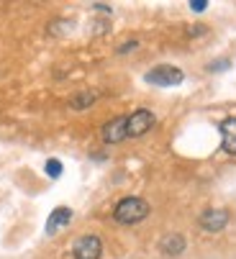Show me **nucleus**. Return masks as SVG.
<instances>
[{
  "label": "nucleus",
  "mask_w": 236,
  "mask_h": 259,
  "mask_svg": "<svg viewBox=\"0 0 236 259\" xmlns=\"http://www.w3.org/2000/svg\"><path fill=\"white\" fill-rule=\"evenodd\" d=\"M151 126H154V113H151V110H146V108H139V110H134V113L126 118V136L129 139H139Z\"/></svg>",
  "instance_id": "7ed1b4c3"
},
{
  "label": "nucleus",
  "mask_w": 236,
  "mask_h": 259,
  "mask_svg": "<svg viewBox=\"0 0 236 259\" xmlns=\"http://www.w3.org/2000/svg\"><path fill=\"white\" fill-rule=\"evenodd\" d=\"M95 11H100V13H110V6H100V3H95Z\"/></svg>",
  "instance_id": "f3484780"
},
{
  "label": "nucleus",
  "mask_w": 236,
  "mask_h": 259,
  "mask_svg": "<svg viewBox=\"0 0 236 259\" xmlns=\"http://www.w3.org/2000/svg\"><path fill=\"white\" fill-rule=\"evenodd\" d=\"M149 203L141 200V198H124L121 203L115 205L113 210V218L118 221V224L124 226H131V224H139V221H144L149 215Z\"/></svg>",
  "instance_id": "f257e3e1"
},
{
  "label": "nucleus",
  "mask_w": 236,
  "mask_h": 259,
  "mask_svg": "<svg viewBox=\"0 0 236 259\" xmlns=\"http://www.w3.org/2000/svg\"><path fill=\"white\" fill-rule=\"evenodd\" d=\"M226 224H228V210H223V208H211L201 215V229H206L211 234L226 229Z\"/></svg>",
  "instance_id": "423d86ee"
},
{
  "label": "nucleus",
  "mask_w": 236,
  "mask_h": 259,
  "mask_svg": "<svg viewBox=\"0 0 236 259\" xmlns=\"http://www.w3.org/2000/svg\"><path fill=\"white\" fill-rule=\"evenodd\" d=\"M228 67H231V59H216V62L208 64V72H223Z\"/></svg>",
  "instance_id": "f8f14e48"
},
{
  "label": "nucleus",
  "mask_w": 236,
  "mask_h": 259,
  "mask_svg": "<svg viewBox=\"0 0 236 259\" xmlns=\"http://www.w3.org/2000/svg\"><path fill=\"white\" fill-rule=\"evenodd\" d=\"M190 8H192L195 13H203V11L208 8V0H190Z\"/></svg>",
  "instance_id": "ddd939ff"
},
{
  "label": "nucleus",
  "mask_w": 236,
  "mask_h": 259,
  "mask_svg": "<svg viewBox=\"0 0 236 259\" xmlns=\"http://www.w3.org/2000/svg\"><path fill=\"white\" fill-rule=\"evenodd\" d=\"M95 100H98V93H93V90H88V93H77V95L69 100V108H74V110H85V108H90Z\"/></svg>",
  "instance_id": "9d476101"
},
{
  "label": "nucleus",
  "mask_w": 236,
  "mask_h": 259,
  "mask_svg": "<svg viewBox=\"0 0 236 259\" xmlns=\"http://www.w3.org/2000/svg\"><path fill=\"white\" fill-rule=\"evenodd\" d=\"M185 246H187V241H185V236H180V234H170V236H165L162 244H160V249H162L165 256H180V254L185 251Z\"/></svg>",
  "instance_id": "1a4fd4ad"
},
{
  "label": "nucleus",
  "mask_w": 236,
  "mask_h": 259,
  "mask_svg": "<svg viewBox=\"0 0 236 259\" xmlns=\"http://www.w3.org/2000/svg\"><path fill=\"white\" fill-rule=\"evenodd\" d=\"M187 33H190V36H201V33H206V26H192Z\"/></svg>",
  "instance_id": "2eb2a0df"
},
{
  "label": "nucleus",
  "mask_w": 236,
  "mask_h": 259,
  "mask_svg": "<svg viewBox=\"0 0 236 259\" xmlns=\"http://www.w3.org/2000/svg\"><path fill=\"white\" fill-rule=\"evenodd\" d=\"M100 136H103L105 144H121L124 139H129V136H126V118L118 116V118L108 121V123L100 128Z\"/></svg>",
  "instance_id": "39448f33"
},
{
  "label": "nucleus",
  "mask_w": 236,
  "mask_h": 259,
  "mask_svg": "<svg viewBox=\"0 0 236 259\" xmlns=\"http://www.w3.org/2000/svg\"><path fill=\"white\" fill-rule=\"evenodd\" d=\"M139 47V41H126V44H121L118 47V54H129L131 49H136Z\"/></svg>",
  "instance_id": "4468645a"
},
{
  "label": "nucleus",
  "mask_w": 236,
  "mask_h": 259,
  "mask_svg": "<svg viewBox=\"0 0 236 259\" xmlns=\"http://www.w3.org/2000/svg\"><path fill=\"white\" fill-rule=\"evenodd\" d=\"M93 28H95V33H108V23H100V21H98Z\"/></svg>",
  "instance_id": "dca6fc26"
},
{
  "label": "nucleus",
  "mask_w": 236,
  "mask_h": 259,
  "mask_svg": "<svg viewBox=\"0 0 236 259\" xmlns=\"http://www.w3.org/2000/svg\"><path fill=\"white\" fill-rule=\"evenodd\" d=\"M221 149L236 157V118H226L221 123Z\"/></svg>",
  "instance_id": "0eeeda50"
},
{
  "label": "nucleus",
  "mask_w": 236,
  "mask_h": 259,
  "mask_svg": "<svg viewBox=\"0 0 236 259\" xmlns=\"http://www.w3.org/2000/svg\"><path fill=\"white\" fill-rule=\"evenodd\" d=\"M100 251H103V241L98 236H93V234L80 236L74 241V246H72V256L74 259H98Z\"/></svg>",
  "instance_id": "20e7f679"
},
{
  "label": "nucleus",
  "mask_w": 236,
  "mask_h": 259,
  "mask_svg": "<svg viewBox=\"0 0 236 259\" xmlns=\"http://www.w3.org/2000/svg\"><path fill=\"white\" fill-rule=\"evenodd\" d=\"M72 221V210L67 208V205H59V208H54L52 210V215H49V221H47V234L52 236V234H57L59 229H64L67 224Z\"/></svg>",
  "instance_id": "6e6552de"
},
{
  "label": "nucleus",
  "mask_w": 236,
  "mask_h": 259,
  "mask_svg": "<svg viewBox=\"0 0 236 259\" xmlns=\"http://www.w3.org/2000/svg\"><path fill=\"white\" fill-rule=\"evenodd\" d=\"M149 85H156V88H175L185 80V72L180 67H172V64H160L154 67L151 72H146L144 77Z\"/></svg>",
  "instance_id": "f03ea898"
},
{
  "label": "nucleus",
  "mask_w": 236,
  "mask_h": 259,
  "mask_svg": "<svg viewBox=\"0 0 236 259\" xmlns=\"http://www.w3.org/2000/svg\"><path fill=\"white\" fill-rule=\"evenodd\" d=\"M47 175H49L52 180H57V177L62 175V162H59V159H49V162H47Z\"/></svg>",
  "instance_id": "9b49d317"
}]
</instances>
